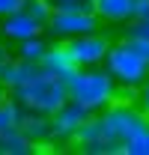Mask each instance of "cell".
<instances>
[{"mask_svg": "<svg viewBox=\"0 0 149 155\" xmlns=\"http://www.w3.org/2000/svg\"><path fill=\"white\" fill-rule=\"evenodd\" d=\"M66 93L78 104H84L90 114H98V110H104L108 104L116 101L119 84L113 81V75L104 66H84L66 81Z\"/></svg>", "mask_w": 149, "mask_h": 155, "instance_id": "6da1fadb", "label": "cell"}, {"mask_svg": "<svg viewBox=\"0 0 149 155\" xmlns=\"http://www.w3.org/2000/svg\"><path fill=\"white\" fill-rule=\"evenodd\" d=\"M9 96L15 98L18 104H24L27 110H33V114L51 116L57 107L69 98V93H66V81H60L57 75L45 72V69L39 66L36 75L27 78L24 84H18L15 90H9Z\"/></svg>", "mask_w": 149, "mask_h": 155, "instance_id": "7a4b0ae2", "label": "cell"}, {"mask_svg": "<svg viewBox=\"0 0 149 155\" xmlns=\"http://www.w3.org/2000/svg\"><path fill=\"white\" fill-rule=\"evenodd\" d=\"M101 66H104L113 75V81H116L119 87H125V90H140V84L149 78V63L131 48L125 39H122V42H111L108 57H104Z\"/></svg>", "mask_w": 149, "mask_h": 155, "instance_id": "3957f363", "label": "cell"}, {"mask_svg": "<svg viewBox=\"0 0 149 155\" xmlns=\"http://www.w3.org/2000/svg\"><path fill=\"white\" fill-rule=\"evenodd\" d=\"M98 122H101V128H104V137L116 143L119 149H122V143L128 140V137L140 134V131H146L149 128V116L143 110H137L134 104H108L104 110H98Z\"/></svg>", "mask_w": 149, "mask_h": 155, "instance_id": "277c9868", "label": "cell"}, {"mask_svg": "<svg viewBox=\"0 0 149 155\" xmlns=\"http://www.w3.org/2000/svg\"><path fill=\"white\" fill-rule=\"evenodd\" d=\"M101 27V21L93 9L90 12H81V9H54L51 18L45 21V30L54 39L66 42L72 36H81V33H95Z\"/></svg>", "mask_w": 149, "mask_h": 155, "instance_id": "5b68a950", "label": "cell"}, {"mask_svg": "<svg viewBox=\"0 0 149 155\" xmlns=\"http://www.w3.org/2000/svg\"><path fill=\"white\" fill-rule=\"evenodd\" d=\"M90 110L84 104H78L74 98H66L54 114H51V140L54 143H72L74 140V131L90 119Z\"/></svg>", "mask_w": 149, "mask_h": 155, "instance_id": "8992f818", "label": "cell"}, {"mask_svg": "<svg viewBox=\"0 0 149 155\" xmlns=\"http://www.w3.org/2000/svg\"><path fill=\"white\" fill-rule=\"evenodd\" d=\"M66 48L72 51L74 63L84 69V66H101L108 57V48H111V39L104 33H81V36L66 39Z\"/></svg>", "mask_w": 149, "mask_h": 155, "instance_id": "52a82bcc", "label": "cell"}, {"mask_svg": "<svg viewBox=\"0 0 149 155\" xmlns=\"http://www.w3.org/2000/svg\"><path fill=\"white\" fill-rule=\"evenodd\" d=\"M72 143L81 149V152H87V155H122V149L104 137V128H101V122H98V116H95V114L74 131V140H72Z\"/></svg>", "mask_w": 149, "mask_h": 155, "instance_id": "ba28073f", "label": "cell"}, {"mask_svg": "<svg viewBox=\"0 0 149 155\" xmlns=\"http://www.w3.org/2000/svg\"><path fill=\"white\" fill-rule=\"evenodd\" d=\"M42 30H45V24L36 21L27 9H15L6 18H0V33L9 39V42H24V39H30V36H39Z\"/></svg>", "mask_w": 149, "mask_h": 155, "instance_id": "9c48e42d", "label": "cell"}, {"mask_svg": "<svg viewBox=\"0 0 149 155\" xmlns=\"http://www.w3.org/2000/svg\"><path fill=\"white\" fill-rule=\"evenodd\" d=\"M39 66L45 69V72H51V75H57L60 81H69V78L81 69L78 63H74L72 51L66 48V42H57V45H48V51L42 54V60H39Z\"/></svg>", "mask_w": 149, "mask_h": 155, "instance_id": "30bf717a", "label": "cell"}, {"mask_svg": "<svg viewBox=\"0 0 149 155\" xmlns=\"http://www.w3.org/2000/svg\"><path fill=\"white\" fill-rule=\"evenodd\" d=\"M36 72H39V63H30V60H21V57H9V60L0 63V84L6 90H15L18 84H24Z\"/></svg>", "mask_w": 149, "mask_h": 155, "instance_id": "8fae6325", "label": "cell"}, {"mask_svg": "<svg viewBox=\"0 0 149 155\" xmlns=\"http://www.w3.org/2000/svg\"><path fill=\"white\" fill-rule=\"evenodd\" d=\"M18 128L36 143L39 149L48 146V143H54V140H51V116H45V114H33V110H27Z\"/></svg>", "mask_w": 149, "mask_h": 155, "instance_id": "7c38bea8", "label": "cell"}, {"mask_svg": "<svg viewBox=\"0 0 149 155\" xmlns=\"http://www.w3.org/2000/svg\"><path fill=\"white\" fill-rule=\"evenodd\" d=\"M131 3L134 0H95L93 12L98 15L101 24H125L131 21Z\"/></svg>", "mask_w": 149, "mask_h": 155, "instance_id": "4fadbf2b", "label": "cell"}, {"mask_svg": "<svg viewBox=\"0 0 149 155\" xmlns=\"http://www.w3.org/2000/svg\"><path fill=\"white\" fill-rule=\"evenodd\" d=\"M33 152H39V146L21 128L0 131V155H33Z\"/></svg>", "mask_w": 149, "mask_h": 155, "instance_id": "5bb4252c", "label": "cell"}, {"mask_svg": "<svg viewBox=\"0 0 149 155\" xmlns=\"http://www.w3.org/2000/svg\"><path fill=\"white\" fill-rule=\"evenodd\" d=\"M24 114H27V107H24V104H18L12 96H6L3 101H0V131L18 128L21 119H24Z\"/></svg>", "mask_w": 149, "mask_h": 155, "instance_id": "9a60e30c", "label": "cell"}, {"mask_svg": "<svg viewBox=\"0 0 149 155\" xmlns=\"http://www.w3.org/2000/svg\"><path fill=\"white\" fill-rule=\"evenodd\" d=\"M45 51H48V42H45V36H42V33H39V36H30V39H24V42H18V57H21V60L39 63Z\"/></svg>", "mask_w": 149, "mask_h": 155, "instance_id": "2e32d148", "label": "cell"}, {"mask_svg": "<svg viewBox=\"0 0 149 155\" xmlns=\"http://www.w3.org/2000/svg\"><path fill=\"white\" fill-rule=\"evenodd\" d=\"M122 155H149V128L122 143Z\"/></svg>", "mask_w": 149, "mask_h": 155, "instance_id": "e0dca14e", "label": "cell"}, {"mask_svg": "<svg viewBox=\"0 0 149 155\" xmlns=\"http://www.w3.org/2000/svg\"><path fill=\"white\" fill-rule=\"evenodd\" d=\"M24 9H27L36 21H42V24L51 18V12H54V6H51L48 0H24Z\"/></svg>", "mask_w": 149, "mask_h": 155, "instance_id": "ac0fdd59", "label": "cell"}, {"mask_svg": "<svg viewBox=\"0 0 149 155\" xmlns=\"http://www.w3.org/2000/svg\"><path fill=\"white\" fill-rule=\"evenodd\" d=\"M125 42L140 54V57L149 63V36H140V33H125Z\"/></svg>", "mask_w": 149, "mask_h": 155, "instance_id": "d6986e66", "label": "cell"}, {"mask_svg": "<svg viewBox=\"0 0 149 155\" xmlns=\"http://www.w3.org/2000/svg\"><path fill=\"white\" fill-rule=\"evenodd\" d=\"M54 9H81V12H90L95 6V0H48Z\"/></svg>", "mask_w": 149, "mask_h": 155, "instance_id": "ffe728a7", "label": "cell"}, {"mask_svg": "<svg viewBox=\"0 0 149 155\" xmlns=\"http://www.w3.org/2000/svg\"><path fill=\"white\" fill-rule=\"evenodd\" d=\"M131 15H134L131 21L146 18V15H149V0H134V3H131Z\"/></svg>", "mask_w": 149, "mask_h": 155, "instance_id": "44dd1931", "label": "cell"}, {"mask_svg": "<svg viewBox=\"0 0 149 155\" xmlns=\"http://www.w3.org/2000/svg\"><path fill=\"white\" fill-rule=\"evenodd\" d=\"M15 9H24V0H0V18H6Z\"/></svg>", "mask_w": 149, "mask_h": 155, "instance_id": "7402d4cb", "label": "cell"}, {"mask_svg": "<svg viewBox=\"0 0 149 155\" xmlns=\"http://www.w3.org/2000/svg\"><path fill=\"white\" fill-rule=\"evenodd\" d=\"M128 33H140V36H149V15H146V18H140V21H131Z\"/></svg>", "mask_w": 149, "mask_h": 155, "instance_id": "603a6c76", "label": "cell"}, {"mask_svg": "<svg viewBox=\"0 0 149 155\" xmlns=\"http://www.w3.org/2000/svg\"><path fill=\"white\" fill-rule=\"evenodd\" d=\"M140 110L149 116V78L140 84Z\"/></svg>", "mask_w": 149, "mask_h": 155, "instance_id": "cb8c5ba5", "label": "cell"}, {"mask_svg": "<svg viewBox=\"0 0 149 155\" xmlns=\"http://www.w3.org/2000/svg\"><path fill=\"white\" fill-rule=\"evenodd\" d=\"M9 57H12V54H9V48L0 42V63H3V60H9Z\"/></svg>", "mask_w": 149, "mask_h": 155, "instance_id": "d4e9b609", "label": "cell"}, {"mask_svg": "<svg viewBox=\"0 0 149 155\" xmlns=\"http://www.w3.org/2000/svg\"><path fill=\"white\" fill-rule=\"evenodd\" d=\"M9 96V90H6V87H3V84H0V101H3V98Z\"/></svg>", "mask_w": 149, "mask_h": 155, "instance_id": "484cf974", "label": "cell"}]
</instances>
